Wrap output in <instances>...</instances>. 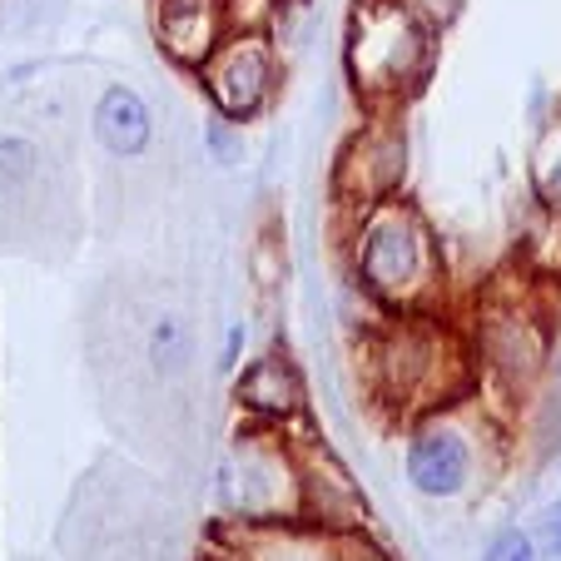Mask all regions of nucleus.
Returning <instances> with one entry per match:
<instances>
[{
    "instance_id": "1",
    "label": "nucleus",
    "mask_w": 561,
    "mask_h": 561,
    "mask_svg": "<svg viewBox=\"0 0 561 561\" xmlns=\"http://www.w3.org/2000/svg\"><path fill=\"white\" fill-rule=\"evenodd\" d=\"M348 274L382 313H433L443 294L437 233L417 204L398 199L353 209L348 224Z\"/></svg>"
},
{
    "instance_id": "2",
    "label": "nucleus",
    "mask_w": 561,
    "mask_h": 561,
    "mask_svg": "<svg viewBox=\"0 0 561 561\" xmlns=\"http://www.w3.org/2000/svg\"><path fill=\"white\" fill-rule=\"evenodd\" d=\"M368 388L388 413L417 423L423 413L462 403L472 392V363L433 313H388L368 343Z\"/></svg>"
},
{
    "instance_id": "3",
    "label": "nucleus",
    "mask_w": 561,
    "mask_h": 561,
    "mask_svg": "<svg viewBox=\"0 0 561 561\" xmlns=\"http://www.w3.org/2000/svg\"><path fill=\"white\" fill-rule=\"evenodd\" d=\"M437 35H427L398 0H353L343 31V70L368 110H398L433 80Z\"/></svg>"
},
{
    "instance_id": "4",
    "label": "nucleus",
    "mask_w": 561,
    "mask_h": 561,
    "mask_svg": "<svg viewBox=\"0 0 561 561\" xmlns=\"http://www.w3.org/2000/svg\"><path fill=\"white\" fill-rule=\"evenodd\" d=\"M224 512L239 522L298 517V462L284 427L249 423L224 467Z\"/></svg>"
},
{
    "instance_id": "5",
    "label": "nucleus",
    "mask_w": 561,
    "mask_h": 561,
    "mask_svg": "<svg viewBox=\"0 0 561 561\" xmlns=\"http://www.w3.org/2000/svg\"><path fill=\"white\" fill-rule=\"evenodd\" d=\"M408 184V129L392 110H368L358 129L343 139L333 159L329 194L339 209H368V204L398 199Z\"/></svg>"
},
{
    "instance_id": "6",
    "label": "nucleus",
    "mask_w": 561,
    "mask_h": 561,
    "mask_svg": "<svg viewBox=\"0 0 561 561\" xmlns=\"http://www.w3.org/2000/svg\"><path fill=\"white\" fill-rule=\"evenodd\" d=\"M278 80H284V60H278V45L268 31H229L199 65V85L214 115L233 119V125L264 115L278 95Z\"/></svg>"
},
{
    "instance_id": "7",
    "label": "nucleus",
    "mask_w": 561,
    "mask_h": 561,
    "mask_svg": "<svg viewBox=\"0 0 561 561\" xmlns=\"http://www.w3.org/2000/svg\"><path fill=\"white\" fill-rule=\"evenodd\" d=\"M288 443H294L298 462V517L333 531V537L368 527V497H363L358 477L348 472V462L318 433L288 437Z\"/></svg>"
},
{
    "instance_id": "8",
    "label": "nucleus",
    "mask_w": 561,
    "mask_h": 561,
    "mask_svg": "<svg viewBox=\"0 0 561 561\" xmlns=\"http://www.w3.org/2000/svg\"><path fill=\"white\" fill-rule=\"evenodd\" d=\"M403 472L413 482V492L433 502L462 497L477 477V443L467 433V423L457 417V408H437L423 413L408 433V453H403Z\"/></svg>"
},
{
    "instance_id": "9",
    "label": "nucleus",
    "mask_w": 561,
    "mask_h": 561,
    "mask_svg": "<svg viewBox=\"0 0 561 561\" xmlns=\"http://www.w3.org/2000/svg\"><path fill=\"white\" fill-rule=\"evenodd\" d=\"M472 353L488 368V378L507 382L512 392L531 388L547 368V329L517 304H492L482 308L472 333Z\"/></svg>"
},
{
    "instance_id": "10",
    "label": "nucleus",
    "mask_w": 561,
    "mask_h": 561,
    "mask_svg": "<svg viewBox=\"0 0 561 561\" xmlns=\"http://www.w3.org/2000/svg\"><path fill=\"white\" fill-rule=\"evenodd\" d=\"M219 537L229 541L224 547L229 561H339V537L304 517H278V522L224 517Z\"/></svg>"
},
{
    "instance_id": "11",
    "label": "nucleus",
    "mask_w": 561,
    "mask_h": 561,
    "mask_svg": "<svg viewBox=\"0 0 561 561\" xmlns=\"http://www.w3.org/2000/svg\"><path fill=\"white\" fill-rule=\"evenodd\" d=\"M233 398H239V408L249 413V423H259V427H288V423H298V417H308V382L284 348L259 353V358L239 373Z\"/></svg>"
},
{
    "instance_id": "12",
    "label": "nucleus",
    "mask_w": 561,
    "mask_h": 561,
    "mask_svg": "<svg viewBox=\"0 0 561 561\" xmlns=\"http://www.w3.org/2000/svg\"><path fill=\"white\" fill-rule=\"evenodd\" d=\"M90 125H95V139L105 145V154H115V159H139L154 145V110L129 85H110L105 95L95 100Z\"/></svg>"
},
{
    "instance_id": "13",
    "label": "nucleus",
    "mask_w": 561,
    "mask_h": 561,
    "mask_svg": "<svg viewBox=\"0 0 561 561\" xmlns=\"http://www.w3.org/2000/svg\"><path fill=\"white\" fill-rule=\"evenodd\" d=\"M531 199L561 219V115L541 129L537 139V154H531Z\"/></svg>"
},
{
    "instance_id": "14",
    "label": "nucleus",
    "mask_w": 561,
    "mask_h": 561,
    "mask_svg": "<svg viewBox=\"0 0 561 561\" xmlns=\"http://www.w3.org/2000/svg\"><path fill=\"white\" fill-rule=\"evenodd\" d=\"M149 358H154L159 373H180L184 358H190V329H184L174 313H164L149 329Z\"/></svg>"
},
{
    "instance_id": "15",
    "label": "nucleus",
    "mask_w": 561,
    "mask_h": 561,
    "mask_svg": "<svg viewBox=\"0 0 561 561\" xmlns=\"http://www.w3.org/2000/svg\"><path fill=\"white\" fill-rule=\"evenodd\" d=\"M35 164H41V149H35L31 139H21V135H5V139H0V190H15V184H25L35 174Z\"/></svg>"
},
{
    "instance_id": "16",
    "label": "nucleus",
    "mask_w": 561,
    "mask_h": 561,
    "mask_svg": "<svg viewBox=\"0 0 561 561\" xmlns=\"http://www.w3.org/2000/svg\"><path fill=\"white\" fill-rule=\"evenodd\" d=\"M398 5H403L427 35H447L467 11V0H398Z\"/></svg>"
},
{
    "instance_id": "17",
    "label": "nucleus",
    "mask_w": 561,
    "mask_h": 561,
    "mask_svg": "<svg viewBox=\"0 0 561 561\" xmlns=\"http://www.w3.org/2000/svg\"><path fill=\"white\" fill-rule=\"evenodd\" d=\"M204 145H209V159L214 164H239L244 159V139H239V125L224 115H209L204 119Z\"/></svg>"
},
{
    "instance_id": "18",
    "label": "nucleus",
    "mask_w": 561,
    "mask_h": 561,
    "mask_svg": "<svg viewBox=\"0 0 561 561\" xmlns=\"http://www.w3.org/2000/svg\"><path fill=\"white\" fill-rule=\"evenodd\" d=\"M477 561H537V541H531V531H522V527H502Z\"/></svg>"
},
{
    "instance_id": "19",
    "label": "nucleus",
    "mask_w": 561,
    "mask_h": 561,
    "mask_svg": "<svg viewBox=\"0 0 561 561\" xmlns=\"http://www.w3.org/2000/svg\"><path fill=\"white\" fill-rule=\"evenodd\" d=\"M278 274H284V244H278L274 229H264V233H259V244H254V278H259V288H274Z\"/></svg>"
},
{
    "instance_id": "20",
    "label": "nucleus",
    "mask_w": 561,
    "mask_h": 561,
    "mask_svg": "<svg viewBox=\"0 0 561 561\" xmlns=\"http://www.w3.org/2000/svg\"><path fill=\"white\" fill-rule=\"evenodd\" d=\"M541 547H547V557H561V492L541 517Z\"/></svg>"
},
{
    "instance_id": "21",
    "label": "nucleus",
    "mask_w": 561,
    "mask_h": 561,
    "mask_svg": "<svg viewBox=\"0 0 561 561\" xmlns=\"http://www.w3.org/2000/svg\"><path fill=\"white\" fill-rule=\"evenodd\" d=\"M244 339H249L244 323H229V333H224V358H219V368H224V373L239 368V353H244Z\"/></svg>"
},
{
    "instance_id": "22",
    "label": "nucleus",
    "mask_w": 561,
    "mask_h": 561,
    "mask_svg": "<svg viewBox=\"0 0 561 561\" xmlns=\"http://www.w3.org/2000/svg\"><path fill=\"white\" fill-rule=\"evenodd\" d=\"M551 561H561V557H551Z\"/></svg>"
}]
</instances>
